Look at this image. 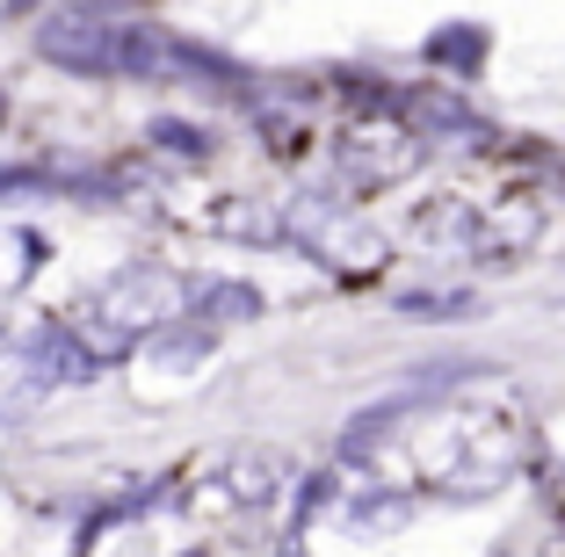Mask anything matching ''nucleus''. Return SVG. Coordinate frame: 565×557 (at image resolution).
<instances>
[{
    "label": "nucleus",
    "mask_w": 565,
    "mask_h": 557,
    "mask_svg": "<svg viewBox=\"0 0 565 557\" xmlns=\"http://www.w3.org/2000/svg\"><path fill=\"white\" fill-rule=\"evenodd\" d=\"M420 463H428V485H443L449 500H486V492H500L508 478H522L530 435H522V420H508V413L443 406L428 420Z\"/></svg>",
    "instance_id": "f257e3e1"
},
{
    "label": "nucleus",
    "mask_w": 565,
    "mask_h": 557,
    "mask_svg": "<svg viewBox=\"0 0 565 557\" xmlns=\"http://www.w3.org/2000/svg\"><path fill=\"white\" fill-rule=\"evenodd\" d=\"M182 297H189V282L174 276V268L131 261V268H117V276L102 282V290L87 297L66 326H73V341H81L87 355L109 369V362H124L131 347H146L152 333L174 326V319H182Z\"/></svg>",
    "instance_id": "f03ea898"
},
{
    "label": "nucleus",
    "mask_w": 565,
    "mask_h": 557,
    "mask_svg": "<svg viewBox=\"0 0 565 557\" xmlns=\"http://www.w3.org/2000/svg\"><path fill=\"white\" fill-rule=\"evenodd\" d=\"M282 239L305 246L312 261L341 268V276H363V268L384 261V232L370 225V217H355L349 203H333V196H298L282 211Z\"/></svg>",
    "instance_id": "7ed1b4c3"
},
{
    "label": "nucleus",
    "mask_w": 565,
    "mask_h": 557,
    "mask_svg": "<svg viewBox=\"0 0 565 557\" xmlns=\"http://www.w3.org/2000/svg\"><path fill=\"white\" fill-rule=\"evenodd\" d=\"M36 58L58 73H73V81H117V15H95V8H81V0H66V8H51L44 22H36Z\"/></svg>",
    "instance_id": "20e7f679"
},
{
    "label": "nucleus",
    "mask_w": 565,
    "mask_h": 557,
    "mask_svg": "<svg viewBox=\"0 0 565 557\" xmlns=\"http://www.w3.org/2000/svg\"><path fill=\"white\" fill-rule=\"evenodd\" d=\"M420 152L428 146L414 131H349L333 146V167H341L349 189H392V181H406L420 167Z\"/></svg>",
    "instance_id": "39448f33"
},
{
    "label": "nucleus",
    "mask_w": 565,
    "mask_h": 557,
    "mask_svg": "<svg viewBox=\"0 0 565 557\" xmlns=\"http://www.w3.org/2000/svg\"><path fill=\"white\" fill-rule=\"evenodd\" d=\"M22 369H30L36 384H51V392H58V384H95L102 362L87 355L81 341H73L66 319H44V326H36L30 341H22Z\"/></svg>",
    "instance_id": "423d86ee"
},
{
    "label": "nucleus",
    "mask_w": 565,
    "mask_h": 557,
    "mask_svg": "<svg viewBox=\"0 0 565 557\" xmlns=\"http://www.w3.org/2000/svg\"><path fill=\"white\" fill-rule=\"evenodd\" d=\"M189 326H247V319H262V290H254V282H233V276H211V282H189Z\"/></svg>",
    "instance_id": "0eeeda50"
},
{
    "label": "nucleus",
    "mask_w": 565,
    "mask_h": 557,
    "mask_svg": "<svg viewBox=\"0 0 565 557\" xmlns=\"http://www.w3.org/2000/svg\"><path fill=\"white\" fill-rule=\"evenodd\" d=\"M276 485H282V457H233L225 463V492H233L239 507H268L276 500Z\"/></svg>",
    "instance_id": "6e6552de"
},
{
    "label": "nucleus",
    "mask_w": 565,
    "mask_h": 557,
    "mask_svg": "<svg viewBox=\"0 0 565 557\" xmlns=\"http://www.w3.org/2000/svg\"><path fill=\"white\" fill-rule=\"evenodd\" d=\"M406 522H414V500H406V492H363V500H349L355 536H399Z\"/></svg>",
    "instance_id": "1a4fd4ad"
},
{
    "label": "nucleus",
    "mask_w": 565,
    "mask_h": 557,
    "mask_svg": "<svg viewBox=\"0 0 565 557\" xmlns=\"http://www.w3.org/2000/svg\"><path fill=\"white\" fill-rule=\"evenodd\" d=\"M146 146H160L167 160H211V131H203V124H189V116H152L146 124Z\"/></svg>",
    "instance_id": "9d476101"
},
{
    "label": "nucleus",
    "mask_w": 565,
    "mask_h": 557,
    "mask_svg": "<svg viewBox=\"0 0 565 557\" xmlns=\"http://www.w3.org/2000/svg\"><path fill=\"white\" fill-rule=\"evenodd\" d=\"M428 58H435V66H457V73H479V58H486V30L457 22L449 36H428Z\"/></svg>",
    "instance_id": "9b49d317"
},
{
    "label": "nucleus",
    "mask_w": 565,
    "mask_h": 557,
    "mask_svg": "<svg viewBox=\"0 0 565 557\" xmlns=\"http://www.w3.org/2000/svg\"><path fill=\"white\" fill-rule=\"evenodd\" d=\"M399 312L406 319H449V312H479V297L471 290H406Z\"/></svg>",
    "instance_id": "f8f14e48"
},
{
    "label": "nucleus",
    "mask_w": 565,
    "mask_h": 557,
    "mask_svg": "<svg viewBox=\"0 0 565 557\" xmlns=\"http://www.w3.org/2000/svg\"><path fill=\"white\" fill-rule=\"evenodd\" d=\"M44 398H51V384H36L30 369H15V384L0 392V420H30V413L44 406Z\"/></svg>",
    "instance_id": "ddd939ff"
},
{
    "label": "nucleus",
    "mask_w": 565,
    "mask_h": 557,
    "mask_svg": "<svg viewBox=\"0 0 565 557\" xmlns=\"http://www.w3.org/2000/svg\"><path fill=\"white\" fill-rule=\"evenodd\" d=\"M81 8H95V15H117V8H131V0H81Z\"/></svg>",
    "instance_id": "4468645a"
},
{
    "label": "nucleus",
    "mask_w": 565,
    "mask_h": 557,
    "mask_svg": "<svg viewBox=\"0 0 565 557\" xmlns=\"http://www.w3.org/2000/svg\"><path fill=\"white\" fill-rule=\"evenodd\" d=\"M544 557H565V528H551V536H544Z\"/></svg>",
    "instance_id": "2eb2a0df"
},
{
    "label": "nucleus",
    "mask_w": 565,
    "mask_h": 557,
    "mask_svg": "<svg viewBox=\"0 0 565 557\" xmlns=\"http://www.w3.org/2000/svg\"><path fill=\"white\" fill-rule=\"evenodd\" d=\"M551 485H558V500H565V471H551Z\"/></svg>",
    "instance_id": "dca6fc26"
},
{
    "label": "nucleus",
    "mask_w": 565,
    "mask_h": 557,
    "mask_svg": "<svg viewBox=\"0 0 565 557\" xmlns=\"http://www.w3.org/2000/svg\"><path fill=\"white\" fill-rule=\"evenodd\" d=\"M174 557H211V550H203V543H196V550H174Z\"/></svg>",
    "instance_id": "f3484780"
}]
</instances>
